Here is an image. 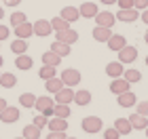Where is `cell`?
<instances>
[{
    "mask_svg": "<svg viewBox=\"0 0 148 139\" xmlns=\"http://www.w3.org/2000/svg\"><path fill=\"white\" fill-rule=\"evenodd\" d=\"M80 127H83L85 133L95 135V133H99V131H102L104 124H102V118H99V116H85L83 122H80Z\"/></svg>",
    "mask_w": 148,
    "mask_h": 139,
    "instance_id": "obj_1",
    "label": "cell"
},
{
    "mask_svg": "<svg viewBox=\"0 0 148 139\" xmlns=\"http://www.w3.org/2000/svg\"><path fill=\"white\" fill-rule=\"evenodd\" d=\"M34 108L40 112V114H45V116H53V108H55V99H51V97H36V103H34Z\"/></svg>",
    "mask_w": 148,
    "mask_h": 139,
    "instance_id": "obj_2",
    "label": "cell"
},
{
    "mask_svg": "<svg viewBox=\"0 0 148 139\" xmlns=\"http://www.w3.org/2000/svg\"><path fill=\"white\" fill-rule=\"evenodd\" d=\"M80 72L78 70H74V68H66L62 72V82H64V87H76V84L80 82Z\"/></svg>",
    "mask_w": 148,
    "mask_h": 139,
    "instance_id": "obj_3",
    "label": "cell"
},
{
    "mask_svg": "<svg viewBox=\"0 0 148 139\" xmlns=\"http://www.w3.org/2000/svg\"><path fill=\"white\" fill-rule=\"evenodd\" d=\"M138 59V49L136 46H123V49L119 51V61L123 63V65H129V63H133Z\"/></svg>",
    "mask_w": 148,
    "mask_h": 139,
    "instance_id": "obj_4",
    "label": "cell"
},
{
    "mask_svg": "<svg viewBox=\"0 0 148 139\" xmlns=\"http://www.w3.org/2000/svg\"><path fill=\"white\" fill-rule=\"evenodd\" d=\"M140 19V11L138 9H121L116 13V21H123V23H133Z\"/></svg>",
    "mask_w": 148,
    "mask_h": 139,
    "instance_id": "obj_5",
    "label": "cell"
},
{
    "mask_svg": "<svg viewBox=\"0 0 148 139\" xmlns=\"http://www.w3.org/2000/svg\"><path fill=\"white\" fill-rule=\"evenodd\" d=\"M0 120L4 124H13L19 120V108H13V105H6V108L0 112Z\"/></svg>",
    "mask_w": 148,
    "mask_h": 139,
    "instance_id": "obj_6",
    "label": "cell"
},
{
    "mask_svg": "<svg viewBox=\"0 0 148 139\" xmlns=\"http://www.w3.org/2000/svg\"><path fill=\"white\" fill-rule=\"evenodd\" d=\"M55 40H59V42H66V44H74L78 40V32H74V30H62V32H55Z\"/></svg>",
    "mask_w": 148,
    "mask_h": 139,
    "instance_id": "obj_7",
    "label": "cell"
},
{
    "mask_svg": "<svg viewBox=\"0 0 148 139\" xmlns=\"http://www.w3.org/2000/svg\"><path fill=\"white\" fill-rule=\"evenodd\" d=\"M74 101V91H72V87H64V89H59L57 93H55V103H72Z\"/></svg>",
    "mask_w": 148,
    "mask_h": 139,
    "instance_id": "obj_8",
    "label": "cell"
},
{
    "mask_svg": "<svg viewBox=\"0 0 148 139\" xmlns=\"http://www.w3.org/2000/svg\"><path fill=\"white\" fill-rule=\"evenodd\" d=\"M114 23H116V15H112V13H108V11H104V13H97V15H95V25L112 28Z\"/></svg>",
    "mask_w": 148,
    "mask_h": 139,
    "instance_id": "obj_9",
    "label": "cell"
},
{
    "mask_svg": "<svg viewBox=\"0 0 148 139\" xmlns=\"http://www.w3.org/2000/svg\"><path fill=\"white\" fill-rule=\"evenodd\" d=\"M78 13H80V17H85V19H93L99 13V9H97L95 2H83L78 6Z\"/></svg>",
    "mask_w": 148,
    "mask_h": 139,
    "instance_id": "obj_10",
    "label": "cell"
},
{
    "mask_svg": "<svg viewBox=\"0 0 148 139\" xmlns=\"http://www.w3.org/2000/svg\"><path fill=\"white\" fill-rule=\"evenodd\" d=\"M32 25H34V34H36V36H40V38L49 36L51 32H53L51 21H47V19H38V21H36V23H32Z\"/></svg>",
    "mask_w": 148,
    "mask_h": 139,
    "instance_id": "obj_11",
    "label": "cell"
},
{
    "mask_svg": "<svg viewBox=\"0 0 148 139\" xmlns=\"http://www.w3.org/2000/svg\"><path fill=\"white\" fill-rule=\"evenodd\" d=\"M32 34H34V25H32V23L23 21V23L15 25V36H17V38H23V40H28Z\"/></svg>",
    "mask_w": 148,
    "mask_h": 139,
    "instance_id": "obj_12",
    "label": "cell"
},
{
    "mask_svg": "<svg viewBox=\"0 0 148 139\" xmlns=\"http://www.w3.org/2000/svg\"><path fill=\"white\" fill-rule=\"evenodd\" d=\"M129 84H131V82H127L123 76H121V78H112V82H110V91L114 93V95H121V93L129 91Z\"/></svg>",
    "mask_w": 148,
    "mask_h": 139,
    "instance_id": "obj_13",
    "label": "cell"
},
{
    "mask_svg": "<svg viewBox=\"0 0 148 139\" xmlns=\"http://www.w3.org/2000/svg\"><path fill=\"white\" fill-rule=\"evenodd\" d=\"M116 101H119L121 108H131V105H136V103H138V97H136V93L125 91V93H121V95H119Z\"/></svg>",
    "mask_w": 148,
    "mask_h": 139,
    "instance_id": "obj_14",
    "label": "cell"
},
{
    "mask_svg": "<svg viewBox=\"0 0 148 139\" xmlns=\"http://www.w3.org/2000/svg\"><path fill=\"white\" fill-rule=\"evenodd\" d=\"M110 36H112V28H104V25H95L93 28V38L97 42H108Z\"/></svg>",
    "mask_w": 148,
    "mask_h": 139,
    "instance_id": "obj_15",
    "label": "cell"
},
{
    "mask_svg": "<svg viewBox=\"0 0 148 139\" xmlns=\"http://www.w3.org/2000/svg\"><path fill=\"white\" fill-rule=\"evenodd\" d=\"M106 44H108V49H110V51H116V53H119V51L127 44V40H125V36H123V34H112V36L108 38V42H106Z\"/></svg>",
    "mask_w": 148,
    "mask_h": 139,
    "instance_id": "obj_16",
    "label": "cell"
},
{
    "mask_svg": "<svg viewBox=\"0 0 148 139\" xmlns=\"http://www.w3.org/2000/svg\"><path fill=\"white\" fill-rule=\"evenodd\" d=\"M129 122H131V127L136 129V131H146V127H148V116H142V114H133V116H129Z\"/></svg>",
    "mask_w": 148,
    "mask_h": 139,
    "instance_id": "obj_17",
    "label": "cell"
},
{
    "mask_svg": "<svg viewBox=\"0 0 148 139\" xmlns=\"http://www.w3.org/2000/svg\"><path fill=\"white\" fill-rule=\"evenodd\" d=\"M123 72H125V68H123L121 61H110L108 65H106V74H108L110 78H121Z\"/></svg>",
    "mask_w": 148,
    "mask_h": 139,
    "instance_id": "obj_18",
    "label": "cell"
},
{
    "mask_svg": "<svg viewBox=\"0 0 148 139\" xmlns=\"http://www.w3.org/2000/svg\"><path fill=\"white\" fill-rule=\"evenodd\" d=\"M47 127H49V131H68V120L55 116V118H49Z\"/></svg>",
    "mask_w": 148,
    "mask_h": 139,
    "instance_id": "obj_19",
    "label": "cell"
},
{
    "mask_svg": "<svg viewBox=\"0 0 148 139\" xmlns=\"http://www.w3.org/2000/svg\"><path fill=\"white\" fill-rule=\"evenodd\" d=\"M114 129H116L121 135H129L131 131H133L129 118H116V120H114Z\"/></svg>",
    "mask_w": 148,
    "mask_h": 139,
    "instance_id": "obj_20",
    "label": "cell"
},
{
    "mask_svg": "<svg viewBox=\"0 0 148 139\" xmlns=\"http://www.w3.org/2000/svg\"><path fill=\"white\" fill-rule=\"evenodd\" d=\"M59 15H62L66 21H70V23H74L76 21V19L80 17V13H78V9L76 6H64L62 9V13H59Z\"/></svg>",
    "mask_w": 148,
    "mask_h": 139,
    "instance_id": "obj_21",
    "label": "cell"
},
{
    "mask_svg": "<svg viewBox=\"0 0 148 139\" xmlns=\"http://www.w3.org/2000/svg\"><path fill=\"white\" fill-rule=\"evenodd\" d=\"M45 89L49 91V93H55L59 91V89H64V82H62V78H57V76H53V78H49V80H45Z\"/></svg>",
    "mask_w": 148,
    "mask_h": 139,
    "instance_id": "obj_22",
    "label": "cell"
},
{
    "mask_svg": "<svg viewBox=\"0 0 148 139\" xmlns=\"http://www.w3.org/2000/svg\"><path fill=\"white\" fill-rule=\"evenodd\" d=\"M42 63L45 65H55L57 68V65L62 63V57H59L55 51H47V53H42Z\"/></svg>",
    "mask_w": 148,
    "mask_h": 139,
    "instance_id": "obj_23",
    "label": "cell"
},
{
    "mask_svg": "<svg viewBox=\"0 0 148 139\" xmlns=\"http://www.w3.org/2000/svg\"><path fill=\"white\" fill-rule=\"evenodd\" d=\"M51 51H55L59 57H68L70 53H72L70 44H66V42H59V40H55V42L51 44Z\"/></svg>",
    "mask_w": 148,
    "mask_h": 139,
    "instance_id": "obj_24",
    "label": "cell"
},
{
    "mask_svg": "<svg viewBox=\"0 0 148 139\" xmlns=\"http://www.w3.org/2000/svg\"><path fill=\"white\" fill-rule=\"evenodd\" d=\"M15 65H17L19 70H30L32 65H34V61H32V57H30V55H25V53H23V55H17Z\"/></svg>",
    "mask_w": 148,
    "mask_h": 139,
    "instance_id": "obj_25",
    "label": "cell"
},
{
    "mask_svg": "<svg viewBox=\"0 0 148 139\" xmlns=\"http://www.w3.org/2000/svg\"><path fill=\"white\" fill-rule=\"evenodd\" d=\"M0 84H2L4 89H13V87L17 84L15 74H11V72H4V74H0Z\"/></svg>",
    "mask_w": 148,
    "mask_h": 139,
    "instance_id": "obj_26",
    "label": "cell"
},
{
    "mask_svg": "<svg viewBox=\"0 0 148 139\" xmlns=\"http://www.w3.org/2000/svg\"><path fill=\"white\" fill-rule=\"evenodd\" d=\"M74 103H76V105H89V103H91V93H89V91H78V93H74Z\"/></svg>",
    "mask_w": 148,
    "mask_h": 139,
    "instance_id": "obj_27",
    "label": "cell"
},
{
    "mask_svg": "<svg viewBox=\"0 0 148 139\" xmlns=\"http://www.w3.org/2000/svg\"><path fill=\"white\" fill-rule=\"evenodd\" d=\"M11 51L15 53V55H23V53L28 51V42H25L23 38H17V40L11 42Z\"/></svg>",
    "mask_w": 148,
    "mask_h": 139,
    "instance_id": "obj_28",
    "label": "cell"
},
{
    "mask_svg": "<svg viewBox=\"0 0 148 139\" xmlns=\"http://www.w3.org/2000/svg\"><path fill=\"white\" fill-rule=\"evenodd\" d=\"M36 103V95H32V93H21L19 95V105L21 108H34Z\"/></svg>",
    "mask_w": 148,
    "mask_h": 139,
    "instance_id": "obj_29",
    "label": "cell"
},
{
    "mask_svg": "<svg viewBox=\"0 0 148 139\" xmlns=\"http://www.w3.org/2000/svg\"><path fill=\"white\" fill-rule=\"evenodd\" d=\"M51 28H53V32L68 30V28H70V21H66V19L59 15V17H55V19H51Z\"/></svg>",
    "mask_w": 148,
    "mask_h": 139,
    "instance_id": "obj_30",
    "label": "cell"
},
{
    "mask_svg": "<svg viewBox=\"0 0 148 139\" xmlns=\"http://www.w3.org/2000/svg\"><path fill=\"white\" fill-rule=\"evenodd\" d=\"M23 137L25 139H40V129L32 122V124H28V127H23Z\"/></svg>",
    "mask_w": 148,
    "mask_h": 139,
    "instance_id": "obj_31",
    "label": "cell"
},
{
    "mask_svg": "<svg viewBox=\"0 0 148 139\" xmlns=\"http://www.w3.org/2000/svg\"><path fill=\"white\" fill-rule=\"evenodd\" d=\"M57 74V68L55 65H42V68L38 70V76L42 78V80H49V78H53Z\"/></svg>",
    "mask_w": 148,
    "mask_h": 139,
    "instance_id": "obj_32",
    "label": "cell"
},
{
    "mask_svg": "<svg viewBox=\"0 0 148 139\" xmlns=\"http://www.w3.org/2000/svg\"><path fill=\"white\" fill-rule=\"evenodd\" d=\"M123 78H125V80L127 82H140V80H142V72H140V70H125L123 72Z\"/></svg>",
    "mask_w": 148,
    "mask_h": 139,
    "instance_id": "obj_33",
    "label": "cell"
},
{
    "mask_svg": "<svg viewBox=\"0 0 148 139\" xmlns=\"http://www.w3.org/2000/svg\"><path fill=\"white\" fill-rule=\"evenodd\" d=\"M53 116L68 118L70 116V105L68 103H55V108H53Z\"/></svg>",
    "mask_w": 148,
    "mask_h": 139,
    "instance_id": "obj_34",
    "label": "cell"
},
{
    "mask_svg": "<svg viewBox=\"0 0 148 139\" xmlns=\"http://www.w3.org/2000/svg\"><path fill=\"white\" fill-rule=\"evenodd\" d=\"M23 21H28V17H25V13H13L11 15V25L15 28V25H19V23H23Z\"/></svg>",
    "mask_w": 148,
    "mask_h": 139,
    "instance_id": "obj_35",
    "label": "cell"
},
{
    "mask_svg": "<svg viewBox=\"0 0 148 139\" xmlns=\"http://www.w3.org/2000/svg\"><path fill=\"white\" fill-rule=\"evenodd\" d=\"M47 122H49V116L40 114V112H38V116H34V124H36L38 129H45V127H47Z\"/></svg>",
    "mask_w": 148,
    "mask_h": 139,
    "instance_id": "obj_36",
    "label": "cell"
},
{
    "mask_svg": "<svg viewBox=\"0 0 148 139\" xmlns=\"http://www.w3.org/2000/svg\"><path fill=\"white\" fill-rule=\"evenodd\" d=\"M104 137H106V139H119L121 133H119V131L114 129V127H110V129H106V131H104Z\"/></svg>",
    "mask_w": 148,
    "mask_h": 139,
    "instance_id": "obj_37",
    "label": "cell"
},
{
    "mask_svg": "<svg viewBox=\"0 0 148 139\" xmlns=\"http://www.w3.org/2000/svg\"><path fill=\"white\" fill-rule=\"evenodd\" d=\"M47 139H66V131H51Z\"/></svg>",
    "mask_w": 148,
    "mask_h": 139,
    "instance_id": "obj_38",
    "label": "cell"
},
{
    "mask_svg": "<svg viewBox=\"0 0 148 139\" xmlns=\"http://www.w3.org/2000/svg\"><path fill=\"white\" fill-rule=\"evenodd\" d=\"M136 105H138V114L148 116V101H140V103H136Z\"/></svg>",
    "mask_w": 148,
    "mask_h": 139,
    "instance_id": "obj_39",
    "label": "cell"
},
{
    "mask_svg": "<svg viewBox=\"0 0 148 139\" xmlns=\"http://www.w3.org/2000/svg\"><path fill=\"white\" fill-rule=\"evenodd\" d=\"M133 9H138V11L148 9V0H133Z\"/></svg>",
    "mask_w": 148,
    "mask_h": 139,
    "instance_id": "obj_40",
    "label": "cell"
},
{
    "mask_svg": "<svg viewBox=\"0 0 148 139\" xmlns=\"http://www.w3.org/2000/svg\"><path fill=\"white\" fill-rule=\"evenodd\" d=\"M9 34H11V30L6 28V25H2V23H0V42H2V40H6V38H9Z\"/></svg>",
    "mask_w": 148,
    "mask_h": 139,
    "instance_id": "obj_41",
    "label": "cell"
},
{
    "mask_svg": "<svg viewBox=\"0 0 148 139\" xmlns=\"http://www.w3.org/2000/svg\"><path fill=\"white\" fill-rule=\"evenodd\" d=\"M116 4L121 9H133V0H116Z\"/></svg>",
    "mask_w": 148,
    "mask_h": 139,
    "instance_id": "obj_42",
    "label": "cell"
},
{
    "mask_svg": "<svg viewBox=\"0 0 148 139\" xmlns=\"http://www.w3.org/2000/svg\"><path fill=\"white\" fill-rule=\"evenodd\" d=\"M140 19H142V21H144V23L148 25V9H144L142 13H140Z\"/></svg>",
    "mask_w": 148,
    "mask_h": 139,
    "instance_id": "obj_43",
    "label": "cell"
},
{
    "mask_svg": "<svg viewBox=\"0 0 148 139\" xmlns=\"http://www.w3.org/2000/svg\"><path fill=\"white\" fill-rule=\"evenodd\" d=\"M4 4L6 6H19V4H21V0H4Z\"/></svg>",
    "mask_w": 148,
    "mask_h": 139,
    "instance_id": "obj_44",
    "label": "cell"
},
{
    "mask_svg": "<svg viewBox=\"0 0 148 139\" xmlns=\"http://www.w3.org/2000/svg\"><path fill=\"white\" fill-rule=\"evenodd\" d=\"M6 105H9V103H6V99H2V97H0V112H2V110L6 108Z\"/></svg>",
    "mask_w": 148,
    "mask_h": 139,
    "instance_id": "obj_45",
    "label": "cell"
},
{
    "mask_svg": "<svg viewBox=\"0 0 148 139\" xmlns=\"http://www.w3.org/2000/svg\"><path fill=\"white\" fill-rule=\"evenodd\" d=\"M102 2H104V4H114L116 0H102Z\"/></svg>",
    "mask_w": 148,
    "mask_h": 139,
    "instance_id": "obj_46",
    "label": "cell"
},
{
    "mask_svg": "<svg viewBox=\"0 0 148 139\" xmlns=\"http://www.w3.org/2000/svg\"><path fill=\"white\" fill-rule=\"evenodd\" d=\"M2 17H4V9L0 6V19H2Z\"/></svg>",
    "mask_w": 148,
    "mask_h": 139,
    "instance_id": "obj_47",
    "label": "cell"
},
{
    "mask_svg": "<svg viewBox=\"0 0 148 139\" xmlns=\"http://www.w3.org/2000/svg\"><path fill=\"white\" fill-rule=\"evenodd\" d=\"M144 40H146V44H148V32H146V34H144Z\"/></svg>",
    "mask_w": 148,
    "mask_h": 139,
    "instance_id": "obj_48",
    "label": "cell"
},
{
    "mask_svg": "<svg viewBox=\"0 0 148 139\" xmlns=\"http://www.w3.org/2000/svg\"><path fill=\"white\" fill-rule=\"evenodd\" d=\"M0 65H2V55H0Z\"/></svg>",
    "mask_w": 148,
    "mask_h": 139,
    "instance_id": "obj_49",
    "label": "cell"
},
{
    "mask_svg": "<svg viewBox=\"0 0 148 139\" xmlns=\"http://www.w3.org/2000/svg\"><path fill=\"white\" fill-rule=\"evenodd\" d=\"M66 139H76V137H66Z\"/></svg>",
    "mask_w": 148,
    "mask_h": 139,
    "instance_id": "obj_50",
    "label": "cell"
},
{
    "mask_svg": "<svg viewBox=\"0 0 148 139\" xmlns=\"http://www.w3.org/2000/svg\"><path fill=\"white\" fill-rule=\"evenodd\" d=\"M146 137H148V127H146Z\"/></svg>",
    "mask_w": 148,
    "mask_h": 139,
    "instance_id": "obj_51",
    "label": "cell"
},
{
    "mask_svg": "<svg viewBox=\"0 0 148 139\" xmlns=\"http://www.w3.org/2000/svg\"><path fill=\"white\" fill-rule=\"evenodd\" d=\"M17 139H25V137H23V135H21V137H17Z\"/></svg>",
    "mask_w": 148,
    "mask_h": 139,
    "instance_id": "obj_52",
    "label": "cell"
},
{
    "mask_svg": "<svg viewBox=\"0 0 148 139\" xmlns=\"http://www.w3.org/2000/svg\"><path fill=\"white\" fill-rule=\"evenodd\" d=\"M146 65H148V57H146Z\"/></svg>",
    "mask_w": 148,
    "mask_h": 139,
    "instance_id": "obj_53",
    "label": "cell"
}]
</instances>
